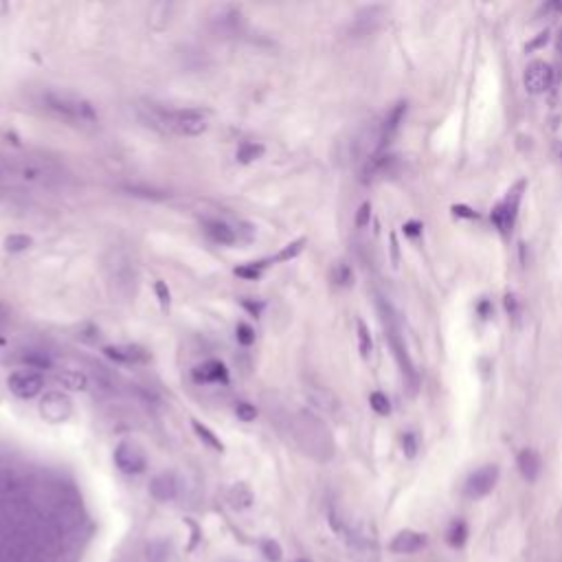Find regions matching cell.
I'll use <instances>...</instances> for the list:
<instances>
[{
	"label": "cell",
	"mask_w": 562,
	"mask_h": 562,
	"mask_svg": "<svg viewBox=\"0 0 562 562\" xmlns=\"http://www.w3.org/2000/svg\"><path fill=\"white\" fill-rule=\"evenodd\" d=\"M44 103L51 112L59 119L71 121L77 126H93L97 124V110L88 99L73 95V93H59V90H49L44 93Z\"/></svg>",
	"instance_id": "6da1fadb"
},
{
	"label": "cell",
	"mask_w": 562,
	"mask_h": 562,
	"mask_svg": "<svg viewBox=\"0 0 562 562\" xmlns=\"http://www.w3.org/2000/svg\"><path fill=\"white\" fill-rule=\"evenodd\" d=\"M105 275L112 286V293L132 299L136 295V286H139V270L132 260V255L126 249H112L108 260H105Z\"/></svg>",
	"instance_id": "7a4b0ae2"
},
{
	"label": "cell",
	"mask_w": 562,
	"mask_h": 562,
	"mask_svg": "<svg viewBox=\"0 0 562 562\" xmlns=\"http://www.w3.org/2000/svg\"><path fill=\"white\" fill-rule=\"evenodd\" d=\"M151 121L163 124L165 130H172L180 136H200L207 130V117L195 108L182 110H156Z\"/></svg>",
	"instance_id": "3957f363"
},
{
	"label": "cell",
	"mask_w": 562,
	"mask_h": 562,
	"mask_svg": "<svg viewBox=\"0 0 562 562\" xmlns=\"http://www.w3.org/2000/svg\"><path fill=\"white\" fill-rule=\"evenodd\" d=\"M523 191H525V180L516 182V185L505 193V198L492 209L490 218H492L496 229L503 235H508L514 229L516 216H519V205H521V198H523Z\"/></svg>",
	"instance_id": "277c9868"
},
{
	"label": "cell",
	"mask_w": 562,
	"mask_h": 562,
	"mask_svg": "<svg viewBox=\"0 0 562 562\" xmlns=\"http://www.w3.org/2000/svg\"><path fill=\"white\" fill-rule=\"evenodd\" d=\"M114 464L124 475H141L147 468V454L136 442L124 439L114 448Z\"/></svg>",
	"instance_id": "5b68a950"
},
{
	"label": "cell",
	"mask_w": 562,
	"mask_h": 562,
	"mask_svg": "<svg viewBox=\"0 0 562 562\" xmlns=\"http://www.w3.org/2000/svg\"><path fill=\"white\" fill-rule=\"evenodd\" d=\"M40 415L51 424H62L73 415V400L64 391H47L40 400Z\"/></svg>",
	"instance_id": "8992f818"
},
{
	"label": "cell",
	"mask_w": 562,
	"mask_h": 562,
	"mask_svg": "<svg viewBox=\"0 0 562 562\" xmlns=\"http://www.w3.org/2000/svg\"><path fill=\"white\" fill-rule=\"evenodd\" d=\"M209 24L211 29L222 36V38H231L239 31L242 27V11L235 5H216L214 9L209 11Z\"/></svg>",
	"instance_id": "52a82bcc"
},
{
	"label": "cell",
	"mask_w": 562,
	"mask_h": 562,
	"mask_svg": "<svg viewBox=\"0 0 562 562\" xmlns=\"http://www.w3.org/2000/svg\"><path fill=\"white\" fill-rule=\"evenodd\" d=\"M9 391L20 400H31L44 389V376L34 369H18L9 376L7 380Z\"/></svg>",
	"instance_id": "ba28073f"
},
{
	"label": "cell",
	"mask_w": 562,
	"mask_h": 562,
	"mask_svg": "<svg viewBox=\"0 0 562 562\" xmlns=\"http://www.w3.org/2000/svg\"><path fill=\"white\" fill-rule=\"evenodd\" d=\"M498 481V466L488 464L475 470L464 483V494L468 498H483L485 494H490L494 490V485Z\"/></svg>",
	"instance_id": "9c48e42d"
},
{
	"label": "cell",
	"mask_w": 562,
	"mask_h": 562,
	"mask_svg": "<svg viewBox=\"0 0 562 562\" xmlns=\"http://www.w3.org/2000/svg\"><path fill=\"white\" fill-rule=\"evenodd\" d=\"M523 84L529 95H542L554 84V68L547 62H542V59H534V62L527 64L525 68Z\"/></svg>",
	"instance_id": "30bf717a"
},
{
	"label": "cell",
	"mask_w": 562,
	"mask_h": 562,
	"mask_svg": "<svg viewBox=\"0 0 562 562\" xmlns=\"http://www.w3.org/2000/svg\"><path fill=\"white\" fill-rule=\"evenodd\" d=\"M385 321H387V337H389V345H391V349H393V356H396V360H398V364H400L402 376L408 380V385H411V393H415V387H417V374H415V369H413V362H411V358H408V354H406L404 343H402V339H400L398 330L391 325L389 318H385Z\"/></svg>",
	"instance_id": "8fae6325"
},
{
	"label": "cell",
	"mask_w": 562,
	"mask_h": 562,
	"mask_svg": "<svg viewBox=\"0 0 562 562\" xmlns=\"http://www.w3.org/2000/svg\"><path fill=\"white\" fill-rule=\"evenodd\" d=\"M404 114H406V101H398V103L393 105V108L385 114L383 124L378 126V154H383L385 147L391 143L393 136L398 134Z\"/></svg>",
	"instance_id": "7c38bea8"
},
{
	"label": "cell",
	"mask_w": 562,
	"mask_h": 562,
	"mask_svg": "<svg viewBox=\"0 0 562 562\" xmlns=\"http://www.w3.org/2000/svg\"><path fill=\"white\" fill-rule=\"evenodd\" d=\"M191 376L198 385H229V371L220 360H207L198 364Z\"/></svg>",
	"instance_id": "4fadbf2b"
},
{
	"label": "cell",
	"mask_w": 562,
	"mask_h": 562,
	"mask_svg": "<svg viewBox=\"0 0 562 562\" xmlns=\"http://www.w3.org/2000/svg\"><path fill=\"white\" fill-rule=\"evenodd\" d=\"M103 354L121 364H143L149 360V354L139 345H105Z\"/></svg>",
	"instance_id": "5bb4252c"
},
{
	"label": "cell",
	"mask_w": 562,
	"mask_h": 562,
	"mask_svg": "<svg viewBox=\"0 0 562 562\" xmlns=\"http://www.w3.org/2000/svg\"><path fill=\"white\" fill-rule=\"evenodd\" d=\"M424 545H427V536L420 534V531L404 529V531H400V534H396V538L391 540L389 549L393 554H415V552L422 549Z\"/></svg>",
	"instance_id": "9a60e30c"
},
{
	"label": "cell",
	"mask_w": 562,
	"mask_h": 562,
	"mask_svg": "<svg viewBox=\"0 0 562 562\" xmlns=\"http://www.w3.org/2000/svg\"><path fill=\"white\" fill-rule=\"evenodd\" d=\"M149 494L156 501H174L178 494V479L172 473H161L149 481Z\"/></svg>",
	"instance_id": "2e32d148"
},
{
	"label": "cell",
	"mask_w": 562,
	"mask_h": 562,
	"mask_svg": "<svg viewBox=\"0 0 562 562\" xmlns=\"http://www.w3.org/2000/svg\"><path fill=\"white\" fill-rule=\"evenodd\" d=\"M205 233L216 242L220 246H233L237 242V233L231 224H226L222 220H205L202 222Z\"/></svg>",
	"instance_id": "e0dca14e"
},
{
	"label": "cell",
	"mask_w": 562,
	"mask_h": 562,
	"mask_svg": "<svg viewBox=\"0 0 562 562\" xmlns=\"http://www.w3.org/2000/svg\"><path fill=\"white\" fill-rule=\"evenodd\" d=\"M516 464H519V470H521V475L525 481H536L538 475H540V470H542V459H540V454L536 450H531V448H525L519 452V457H516Z\"/></svg>",
	"instance_id": "ac0fdd59"
},
{
	"label": "cell",
	"mask_w": 562,
	"mask_h": 562,
	"mask_svg": "<svg viewBox=\"0 0 562 562\" xmlns=\"http://www.w3.org/2000/svg\"><path fill=\"white\" fill-rule=\"evenodd\" d=\"M55 383L62 385L68 391H86L90 380L84 371H73V369H64L55 374Z\"/></svg>",
	"instance_id": "d6986e66"
},
{
	"label": "cell",
	"mask_w": 562,
	"mask_h": 562,
	"mask_svg": "<svg viewBox=\"0 0 562 562\" xmlns=\"http://www.w3.org/2000/svg\"><path fill=\"white\" fill-rule=\"evenodd\" d=\"M306 391H308L310 402H312L316 408H321V411H325V413H332L334 408H337V404H339L337 398H334L327 389H321V387H308Z\"/></svg>",
	"instance_id": "ffe728a7"
},
{
	"label": "cell",
	"mask_w": 562,
	"mask_h": 562,
	"mask_svg": "<svg viewBox=\"0 0 562 562\" xmlns=\"http://www.w3.org/2000/svg\"><path fill=\"white\" fill-rule=\"evenodd\" d=\"M229 501H231V505L237 508V510H246L251 508L253 503V492L249 490V485L246 483H235L233 488L229 490Z\"/></svg>",
	"instance_id": "44dd1931"
},
{
	"label": "cell",
	"mask_w": 562,
	"mask_h": 562,
	"mask_svg": "<svg viewBox=\"0 0 562 562\" xmlns=\"http://www.w3.org/2000/svg\"><path fill=\"white\" fill-rule=\"evenodd\" d=\"M191 427H193V433L198 435V437L202 439V442H205L207 446H211V448L218 450V452H222V450H224V444L220 442L218 435H216L214 431H211L209 427H205V424H200L198 420H191Z\"/></svg>",
	"instance_id": "7402d4cb"
},
{
	"label": "cell",
	"mask_w": 562,
	"mask_h": 562,
	"mask_svg": "<svg viewBox=\"0 0 562 562\" xmlns=\"http://www.w3.org/2000/svg\"><path fill=\"white\" fill-rule=\"evenodd\" d=\"M306 244H308V239H306V237H299V239L290 242V244H286L275 257H272L270 262H290V260H295V257H299V255L303 253Z\"/></svg>",
	"instance_id": "603a6c76"
},
{
	"label": "cell",
	"mask_w": 562,
	"mask_h": 562,
	"mask_svg": "<svg viewBox=\"0 0 562 562\" xmlns=\"http://www.w3.org/2000/svg\"><path fill=\"white\" fill-rule=\"evenodd\" d=\"M235 156L242 165H249V163L264 156V145L262 143H242Z\"/></svg>",
	"instance_id": "cb8c5ba5"
},
{
	"label": "cell",
	"mask_w": 562,
	"mask_h": 562,
	"mask_svg": "<svg viewBox=\"0 0 562 562\" xmlns=\"http://www.w3.org/2000/svg\"><path fill=\"white\" fill-rule=\"evenodd\" d=\"M3 244H5L7 253H22V251H27L29 246L34 244V239L29 235H24V233H11V235L5 237Z\"/></svg>",
	"instance_id": "d4e9b609"
},
{
	"label": "cell",
	"mask_w": 562,
	"mask_h": 562,
	"mask_svg": "<svg viewBox=\"0 0 562 562\" xmlns=\"http://www.w3.org/2000/svg\"><path fill=\"white\" fill-rule=\"evenodd\" d=\"M29 369H51V364H53V360L44 354V352H27V354H22V358H20Z\"/></svg>",
	"instance_id": "484cf974"
},
{
	"label": "cell",
	"mask_w": 562,
	"mask_h": 562,
	"mask_svg": "<svg viewBox=\"0 0 562 562\" xmlns=\"http://www.w3.org/2000/svg\"><path fill=\"white\" fill-rule=\"evenodd\" d=\"M356 330H358V352L362 358H369L371 356V349H374V341H371V334H369V327L364 325L362 321L356 323Z\"/></svg>",
	"instance_id": "4316f807"
},
{
	"label": "cell",
	"mask_w": 562,
	"mask_h": 562,
	"mask_svg": "<svg viewBox=\"0 0 562 562\" xmlns=\"http://www.w3.org/2000/svg\"><path fill=\"white\" fill-rule=\"evenodd\" d=\"M332 281L337 283V286H352L354 283V272H352V268H349L347 264H337L332 268Z\"/></svg>",
	"instance_id": "83f0119b"
},
{
	"label": "cell",
	"mask_w": 562,
	"mask_h": 562,
	"mask_svg": "<svg viewBox=\"0 0 562 562\" xmlns=\"http://www.w3.org/2000/svg\"><path fill=\"white\" fill-rule=\"evenodd\" d=\"M235 275L239 279H246V281H257L262 277V264L260 262H251V264H244V266H237L235 270Z\"/></svg>",
	"instance_id": "f1b7e54d"
},
{
	"label": "cell",
	"mask_w": 562,
	"mask_h": 562,
	"mask_svg": "<svg viewBox=\"0 0 562 562\" xmlns=\"http://www.w3.org/2000/svg\"><path fill=\"white\" fill-rule=\"evenodd\" d=\"M466 538H468V527H466V523L454 521V523L450 525V529H448V542H450L452 547H461V545L466 542Z\"/></svg>",
	"instance_id": "f546056e"
},
{
	"label": "cell",
	"mask_w": 562,
	"mask_h": 562,
	"mask_svg": "<svg viewBox=\"0 0 562 562\" xmlns=\"http://www.w3.org/2000/svg\"><path fill=\"white\" fill-rule=\"evenodd\" d=\"M369 404H371V408H374L378 415H389L391 413V402H389V398L385 396V393H380V391H374L371 393V396H369Z\"/></svg>",
	"instance_id": "4dcf8cb0"
},
{
	"label": "cell",
	"mask_w": 562,
	"mask_h": 562,
	"mask_svg": "<svg viewBox=\"0 0 562 562\" xmlns=\"http://www.w3.org/2000/svg\"><path fill=\"white\" fill-rule=\"evenodd\" d=\"M235 415H237V420H242V422H255V417H257V408H255V404H251V402H246V400H242V402L235 404Z\"/></svg>",
	"instance_id": "1f68e13d"
},
{
	"label": "cell",
	"mask_w": 562,
	"mask_h": 562,
	"mask_svg": "<svg viewBox=\"0 0 562 562\" xmlns=\"http://www.w3.org/2000/svg\"><path fill=\"white\" fill-rule=\"evenodd\" d=\"M235 339H237V343H239V345L251 347V345L255 343V332H253V327H251V325H246V323H239V325H237V330H235Z\"/></svg>",
	"instance_id": "d6a6232c"
},
{
	"label": "cell",
	"mask_w": 562,
	"mask_h": 562,
	"mask_svg": "<svg viewBox=\"0 0 562 562\" xmlns=\"http://www.w3.org/2000/svg\"><path fill=\"white\" fill-rule=\"evenodd\" d=\"M154 293H156V299H158V303L163 308H170V303H172V293H170V288H167V283L165 281H156L154 283Z\"/></svg>",
	"instance_id": "836d02e7"
},
{
	"label": "cell",
	"mask_w": 562,
	"mask_h": 562,
	"mask_svg": "<svg viewBox=\"0 0 562 562\" xmlns=\"http://www.w3.org/2000/svg\"><path fill=\"white\" fill-rule=\"evenodd\" d=\"M369 218H371V205L369 202H362L356 211V226L358 229H364V226L369 224Z\"/></svg>",
	"instance_id": "e575fe53"
},
{
	"label": "cell",
	"mask_w": 562,
	"mask_h": 562,
	"mask_svg": "<svg viewBox=\"0 0 562 562\" xmlns=\"http://www.w3.org/2000/svg\"><path fill=\"white\" fill-rule=\"evenodd\" d=\"M402 448H404L406 457H415V452H417V439H415L413 433H404L402 435Z\"/></svg>",
	"instance_id": "d590c367"
},
{
	"label": "cell",
	"mask_w": 562,
	"mask_h": 562,
	"mask_svg": "<svg viewBox=\"0 0 562 562\" xmlns=\"http://www.w3.org/2000/svg\"><path fill=\"white\" fill-rule=\"evenodd\" d=\"M262 549H264V554H266V558H268L270 562H279V560H281V549H279V545H277V542L266 540V542L262 545Z\"/></svg>",
	"instance_id": "8d00e7d4"
},
{
	"label": "cell",
	"mask_w": 562,
	"mask_h": 562,
	"mask_svg": "<svg viewBox=\"0 0 562 562\" xmlns=\"http://www.w3.org/2000/svg\"><path fill=\"white\" fill-rule=\"evenodd\" d=\"M235 233H237V239L253 242V237H255V226H253V224H249V222H239Z\"/></svg>",
	"instance_id": "74e56055"
},
{
	"label": "cell",
	"mask_w": 562,
	"mask_h": 562,
	"mask_svg": "<svg viewBox=\"0 0 562 562\" xmlns=\"http://www.w3.org/2000/svg\"><path fill=\"white\" fill-rule=\"evenodd\" d=\"M505 310L510 312L512 318L519 316V301H516L514 295H505Z\"/></svg>",
	"instance_id": "f35d334b"
},
{
	"label": "cell",
	"mask_w": 562,
	"mask_h": 562,
	"mask_svg": "<svg viewBox=\"0 0 562 562\" xmlns=\"http://www.w3.org/2000/svg\"><path fill=\"white\" fill-rule=\"evenodd\" d=\"M404 233H406L408 237H417V235L422 233V224H420V222H406V224H404Z\"/></svg>",
	"instance_id": "ab89813d"
},
{
	"label": "cell",
	"mask_w": 562,
	"mask_h": 562,
	"mask_svg": "<svg viewBox=\"0 0 562 562\" xmlns=\"http://www.w3.org/2000/svg\"><path fill=\"white\" fill-rule=\"evenodd\" d=\"M452 214H454V216H461V218H477V214H475L473 209L461 207V205H459V207H452Z\"/></svg>",
	"instance_id": "60d3db41"
},
{
	"label": "cell",
	"mask_w": 562,
	"mask_h": 562,
	"mask_svg": "<svg viewBox=\"0 0 562 562\" xmlns=\"http://www.w3.org/2000/svg\"><path fill=\"white\" fill-rule=\"evenodd\" d=\"M547 40H549V34H547V31H545V34H540V36H538V38H536L534 42H531L527 49H536V47H542V44H547Z\"/></svg>",
	"instance_id": "b9f144b4"
},
{
	"label": "cell",
	"mask_w": 562,
	"mask_h": 562,
	"mask_svg": "<svg viewBox=\"0 0 562 562\" xmlns=\"http://www.w3.org/2000/svg\"><path fill=\"white\" fill-rule=\"evenodd\" d=\"M242 306H244L246 310H251V312H253L255 316H257V314H260V310H262V306H260V303H251V301H246V299H244V301H242Z\"/></svg>",
	"instance_id": "7bdbcfd3"
},
{
	"label": "cell",
	"mask_w": 562,
	"mask_h": 562,
	"mask_svg": "<svg viewBox=\"0 0 562 562\" xmlns=\"http://www.w3.org/2000/svg\"><path fill=\"white\" fill-rule=\"evenodd\" d=\"M7 321H9V310L3 306V303H0V327L7 325Z\"/></svg>",
	"instance_id": "ee69618b"
},
{
	"label": "cell",
	"mask_w": 562,
	"mask_h": 562,
	"mask_svg": "<svg viewBox=\"0 0 562 562\" xmlns=\"http://www.w3.org/2000/svg\"><path fill=\"white\" fill-rule=\"evenodd\" d=\"M391 253H393V262H398V242H396V235H391Z\"/></svg>",
	"instance_id": "f6af8a7d"
},
{
	"label": "cell",
	"mask_w": 562,
	"mask_h": 562,
	"mask_svg": "<svg viewBox=\"0 0 562 562\" xmlns=\"http://www.w3.org/2000/svg\"><path fill=\"white\" fill-rule=\"evenodd\" d=\"M488 312H490V303H488V301H483V303H479V314H481V316H485V314H488Z\"/></svg>",
	"instance_id": "bcb514c9"
},
{
	"label": "cell",
	"mask_w": 562,
	"mask_h": 562,
	"mask_svg": "<svg viewBox=\"0 0 562 562\" xmlns=\"http://www.w3.org/2000/svg\"><path fill=\"white\" fill-rule=\"evenodd\" d=\"M556 47H558V51L562 53V29H560V34H558V42H556Z\"/></svg>",
	"instance_id": "7dc6e473"
},
{
	"label": "cell",
	"mask_w": 562,
	"mask_h": 562,
	"mask_svg": "<svg viewBox=\"0 0 562 562\" xmlns=\"http://www.w3.org/2000/svg\"><path fill=\"white\" fill-rule=\"evenodd\" d=\"M0 345H5V341H3V339H0Z\"/></svg>",
	"instance_id": "c3c4849f"
},
{
	"label": "cell",
	"mask_w": 562,
	"mask_h": 562,
	"mask_svg": "<svg viewBox=\"0 0 562 562\" xmlns=\"http://www.w3.org/2000/svg\"><path fill=\"white\" fill-rule=\"evenodd\" d=\"M297 562H308V560H297Z\"/></svg>",
	"instance_id": "681fc988"
}]
</instances>
